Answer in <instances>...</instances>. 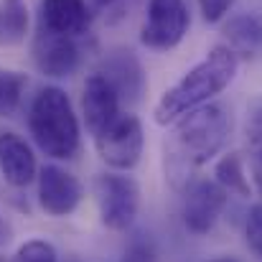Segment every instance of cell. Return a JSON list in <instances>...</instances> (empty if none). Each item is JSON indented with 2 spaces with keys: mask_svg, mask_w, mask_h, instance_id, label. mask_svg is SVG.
<instances>
[{
  "mask_svg": "<svg viewBox=\"0 0 262 262\" xmlns=\"http://www.w3.org/2000/svg\"><path fill=\"white\" fill-rule=\"evenodd\" d=\"M232 130V117L222 104H201L171 122L166 140V176L173 188L193 183V173L214 161Z\"/></svg>",
  "mask_w": 262,
  "mask_h": 262,
  "instance_id": "obj_1",
  "label": "cell"
},
{
  "mask_svg": "<svg viewBox=\"0 0 262 262\" xmlns=\"http://www.w3.org/2000/svg\"><path fill=\"white\" fill-rule=\"evenodd\" d=\"M237 67H239V59L232 46H214L173 87L161 94V99L156 102V110H153L156 122L171 125L186 112H191L201 104H209V99H214L219 92H224L232 84Z\"/></svg>",
  "mask_w": 262,
  "mask_h": 262,
  "instance_id": "obj_2",
  "label": "cell"
},
{
  "mask_svg": "<svg viewBox=\"0 0 262 262\" xmlns=\"http://www.w3.org/2000/svg\"><path fill=\"white\" fill-rule=\"evenodd\" d=\"M28 130L36 145L54 161H69L79 150V120L64 89L43 87L33 97Z\"/></svg>",
  "mask_w": 262,
  "mask_h": 262,
  "instance_id": "obj_3",
  "label": "cell"
},
{
  "mask_svg": "<svg viewBox=\"0 0 262 262\" xmlns=\"http://www.w3.org/2000/svg\"><path fill=\"white\" fill-rule=\"evenodd\" d=\"M94 196L99 206V219L112 232H125L140 206V188L130 176L102 173L94 178Z\"/></svg>",
  "mask_w": 262,
  "mask_h": 262,
  "instance_id": "obj_4",
  "label": "cell"
},
{
  "mask_svg": "<svg viewBox=\"0 0 262 262\" xmlns=\"http://www.w3.org/2000/svg\"><path fill=\"white\" fill-rule=\"evenodd\" d=\"M143 143V125L135 115H120L94 135V148L112 171H133L140 163Z\"/></svg>",
  "mask_w": 262,
  "mask_h": 262,
  "instance_id": "obj_5",
  "label": "cell"
},
{
  "mask_svg": "<svg viewBox=\"0 0 262 262\" xmlns=\"http://www.w3.org/2000/svg\"><path fill=\"white\" fill-rule=\"evenodd\" d=\"M188 31V8L183 0H148L140 41L153 51L176 49Z\"/></svg>",
  "mask_w": 262,
  "mask_h": 262,
  "instance_id": "obj_6",
  "label": "cell"
},
{
  "mask_svg": "<svg viewBox=\"0 0 262 262\" xmlns=\"http://www.w3.org/2000/svg\"><path fill=\"white\" fill-rule=\"evenodd\" d=\"M229 191L214 178H201L188 186L186 201H183V224L191 234H209L214 224L219 222L224 206H227Z\"/></svg>",
  "mask_w": 262,
  "mask_h": 262,
  "instance_id": "obj_7",
  "label": "cell"
},
{
  "mask_svg": "<svg viewBox=\"0 0 262 262\" xmlns=\"http://www.w3.org/2000/svg\"><path fill=\"white\" fill-rule=\"evenodd\" d=\"M79 38L49 31L38 26V33L33 36V61L46 77H69L82 59V49L77 43Z\"/></svg>",
  "mask_w": 262,
  "mask_h": 262,
  "instance_id": "obj_8",
  "label": "cell"
},
{
  "mask_svg": "<svg viewBox=\"0 0 262 262\" xmlns=\"http://www.w3.org/2000/svg\"><path fill=\"white\" fill-rule=\"evenodd\" d=\"M82 183L59 166H43L38 171V204L51 216H69L82 204Z\"/></svg>",
  "mask_w": 262,
  "mask_h": 262,
  "instance_id": "obj_9",
  "label": "cell"
},
{
  "mask_svg": "<svg viewBox=\"0 0 262 262\" xmlns=\"http://www.w3.org/2000/svg\"><path fill=\"white\" fill-rule=\"evenodd\" d=\"M82 115L92 135L102 133L115 117H120V92L102 74H89L82 89Z\"/></svg>",
  "mask_w": 262,
  "mask_h": 262,
  "instance_id": "obj_10",
  "label": "cell"
},
{
  "mask_svg": "<svg viewBox=\"0 0 262 262\" xmlns=\"http://www.w3.org/2000/svg\"><path fill=\"white\" fill-rule=\"evenodd\" d=\"M92 8L87 0H41V23L49 31L82 38L92 28Z\"/></svg>",
  "mask_w": 262,
  "mask_h": 262,
  "instance_id": "obj_11",
  "label": "cell"
},
{
  "mask_svg": "<svg viewBox=\"0 0 262 262\" xmlns=\"http://www.w3.org/2000/svg\"><path fill=\"white\" fill-rule=\"evenodd\" d=\"M0 173L15 188L28 186L38 176L31 145L15 133H0Z\"/></svg>",
  "mask_w": 262,
  "mask_h": 262,
  "instance_id": "obj_12",
  "label": "cell"
},
{
  "mask_svg": "<svg viewBox=\"0 0 262 262\" xmlns=\"http://www.w3.org/2000/svg\"><path fill=\"white\" fill-rule=\"evenodd\" d=\"M28 33V8L23 0L0 3V46H18Z\"/></svg>",
  "mask_w": 262,
  "mask_h": 262,
  "instance_id": "obj_13",
  "label": "cell"
},
{
  "mask_svg": "<svg viewBox=\"0 0 262 262\" xmlns=\"http://www.w3.org/2000/svg\"><path fill=\"white\" fill-rule=\"evenodd\" d=\"M245 135H247V161H250V171L262 191V97L252 99L247 107V125H245Z\"/></svg>",
  "mask_w": 262,
  "mask_h": 262,
  "instance_id": "obj_14",
  "label": "cell"
},
{
  "mask_svg": "<svg viewBox=\"0 0 262 262\" xmlns=\"http://www.w3.org/2000/svg\"><path fill=\"white\" fill-rule=\"evenodd\" d=\"M214 178L237 196H250V181H247V171H245V161L239 153H227L224 158L216 161L214 166Z\"/></svg>",
  "mask_w": 262,
  "mask_h": 262,
  "instance_id": "obj_15",
  "label": "cell"
},
{
  "mask_svg": "<svg viewBox=\"0 0 262 262\" xmlns=\"http://www.w3.org/2000/svg\"><path fill=\"white\" fill-rule=\"evenodd\" d=\"M26 84H28L26 74L10 72V69H0V117H8V115H13L18 110Z\"/></svg>",
  "mask_w": 262,
  "mask_h": 262,
  "instance_id": "obj_16",
  "label": "cell"
},
{
  "mask_svg": "<svg viewBox=\"0 0 262 262\" xmlns=\"http://www.w3.org/2000/svg\"><path fill=\"white\" fill-rule=\"evenodd\" d=\"M227 36L234 43V51H255L262 41V26L255 18H234L227 26Z\"/></svg>",
  "mask_w": 262,
  "mask_h": 262,
  "instance_id": "obj_17",
  "label": "cell"
},
{
  "mask_svg": "<svg viewBox=\"0 0 262 262\" xmlns=\"http://www.w3.org/2000/svg\"><path fill=\"white\" fill-rule=\"evenodd\" d=\"M10 262H59V255L54 250L51 242L46 239H28L26 245H20L13 255Z\"/></svg>",
  "mask_w": 262,
  "mask_h": 262,
  "instance_id": "obj_18",
  "label": "cell"
},
{
  "mask_svg": "<svg viewBox=\"0 0 262 262\" xmlns=\"http://www.w3.org/2000/svg\"><path fill=\"white\" fill-rule=\"evenodd\" d=\"M245 234H247V247L262 260V201L250 209Z\"/></svg>",
  "mask_w": 262,
  "mask_h": 262,
  "instance_id": "obj_19",
  "label": "cell"
},
{
  "mask_svg": "<svg viewBox=\"0 0 262 262\" xmlns=\"http://www.w3.org/2000/svg\"><path fill=\"white\" fill-rule=\"evenodd\" d=\"M234 5V0H199V8H201V15L206 23H219L229 8Z\"/></svg>",
  "mask_w": 262,
  "mask_h": 262,
  "instance_id": "obj_20",
  "label": "cell"
},
{
  "mask_svg": "<svg viewBox=\"0 0 262 262\" xmlns=\"http://www.w3.org/2000/svg\"><path fill=\"white\" fill-rule=\"evenodd\" d=\"M122 262H156V252H153L150 245H145V242H135V245L127 247L125 260Z\"/></svg>",
  "mask_w": 262,
  "mask_h": 262,
  "instance_id": "obj_21",
  "label": "cell"
},
{
  "mask_svg": "<svg viewBox=\"0 0 262 262\" xmlns=\"http://www.w3.org/2000/svg\"><path fill=\"white\" fill-rule=\"evenodd\" d=\"M5 239V224H3V216H0V242Z\"/></svg>",
  "mask_w": 262,
  "mask_h": 262,
  "instance_id": "obj_22",
  "label": "cell"
},
{
  "mask_svg": "<svg viewBox=\"0 0 262 262\" xmlns=\"http://www.w3.org/2000/svg\"><path fill=\"white\" fill-rule=\"evenodd\" d=\"M209 262H237L234 257H216V260H209Z\"/></svg>",
  "mask_w": 262,
  "mask_h": 262,
  "instance_id": "obj_23",
  "label": "cell"
}]
</instances>
